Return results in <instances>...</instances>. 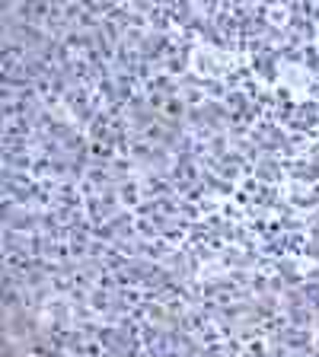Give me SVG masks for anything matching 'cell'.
Masks as SVG:
<instances>
[]
</instances>
